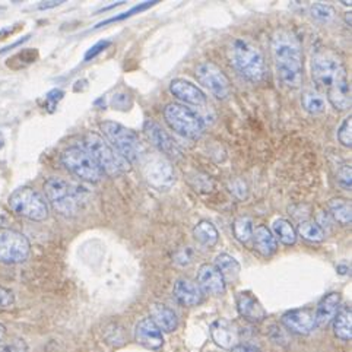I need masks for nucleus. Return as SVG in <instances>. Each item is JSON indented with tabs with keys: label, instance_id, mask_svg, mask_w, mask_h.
<instances>
[{
	"label": "nucleus",
	"instance_id": "obj_25",
	"mask_svg": "<svg viewBox=\"0 0 352 352\" xmlns=\"http://www.w3.org/2000/svg\"><path fill=\"white\" fill-rule=\"evenodd\" d=\"M333 333L342 339V341H351L352 339V310L351 307L339 309L333 318Z\"/></svg>",
	"mask_w": 352,
	"mask_h": 352
},
{
	"label": "nucleus",
	"instance_id": "obj_24",
	"mask_svg": "<svg viewBox=\"0 0 352 352\" xmlns=\"http://www.w3.org/2000/svg\"><path fill=\"white\" fill-rule=\"evenodd\" d=\"M215 267L218 269V272L221 276L224 278L226 283H236L240 276L241 267L240 263L234 259L232 256L227 253H221L217 259H215Z\"/></svg>",
	"mask_w": 352,
	"mask_h": 352
},
{
	"label": "nucleus",
	"instance_id": "obj_6",
	"mask_svg": "<svg viewBox=\"0 0 352 352\" xmlns=\"http://www.w3.org/2000/svg\"><path fill=\"white\" fill-rule=\"evenodd\" d=\"M9 206L14 212L30 221H44L49 217L45 199L31 187H21L9 196Z\"/></svg>",
	"mask_w": 352,
	"mask_h": 352
},
{
	"label": "nucleus",
	"instance_id": "obj_40",
	"mask_svg": "<svg viewBox=\"0 0 352 352\" xmlns=\"http://www.w3.org/2000/svg\"><path fill=\"white\" fill-rule=\"evenodd\" d=\"M107 45H109V43H100L98 45L94 47V49H91V52L87 54V58H89L91 56H96L97 53L101 52V49H104V47H107Z\"/></svg>",
	"mask_w": 352,
	"mask_h": 352
},
{
	"label": "nucleus",
	"instance_id": "obj_3",
	"mask_svg": "<svg viewBox=\"0 0 352 352\" xmlns=\"http://www.w3.org/2000/svg\"><path fill=\"white\" fill-rule=\"evenodd\" d=\"M87 154L97 162L104 174L119 175L131 170V162L124 160L107 140L97 133H87L82 138V146Z\"/></svg>",
	"mask_w": 352,
	"mask_h": 352
},
{
	"label": "nucleus",
	"instance_id": "obj_36",
	"mask_svg": "<svg viewBox=\"0 0 352 352\" xmlns=\"http://www.w3.org/2000/svg\"><path fill=\"white\" fill-rule=\"evenodd\" d=\"M15 304V298L12 292L3 287H0V309H10Z\"/></svg>",
	"mask_w": 352,
	"mask_h": 352
},
{
	"label": "nucleus",
	"instance_id": "obj_1",
	"mask_svg": "<svg viewBox=\"0 0 352 352\" xmlns=\"http://www.w3.org/2000/svg\"><path fill=\"white\" fill-rule=\"evenodd\" d=\"M311 72L316 84L327 92V100L338 110L351 107V85L341 56L331 49H319L311 58Z\"/></svg>",
	"mask_w": 352,
	"mask_h": 352
},
{
	"label": "nucleus",
	"instance_id": "obj_30",
	"mask_svg": "<svg viewBox=\"0 0 352 352\" xmlns=\"http://www.w3.org/2000/svg\"><path fill=\"white\" fill-rule=\"evenodd\" d=\"M232 231L234 236L240 241V243H249L253 239V231H254V224L252 218L249 217H239L232 224Z\"/></svg>",
	"mask_w": 352,
	"mask_h": 352
},
{
	"label": "nucleus",
	"instance_id": "obj_26",
	"mask_svg": "<svg viewBox=\"0 0 352 352\" xmlns=\"http://www.w3.org/2000/svg\"><path fill=\"white\" fill-rule=\"evenodd\" d=\"M193 237L204 245L212 248L219 240V234L217 227L209 221H201L197 222L196 227L193 228Z\"/></svg>",
	"mask_w": 352,
	"mask_h": 352
},
{
	"label": "nucleus",
	"instance_id": "obj_16",
	"mask_svg": "<svg viewBox=\"0 0 352 352\" xmlns=\"http://www.w3.org/2000/svg\"><path fill=\"white\" fill-rule=\"evenodd\" d=\"M210 336H212L214 342L218 346L224 349H232L239 345L240 341L237 326L226 319H219L212 323V326H210Z\"/></svg>",
	"mask_w": 352,
	"mask_h": 352
},
{
	"label": "nucleus",
	"instance_id": "obj_17",
	"mask_svg": "<svg viewBox=\"0 0 352 352\" xmlns=\"http://www.w3.org/2000/svg\"><path fill=\"white\" fill-rule=\"evenodd\" d=\"M170 91L174 97L192 105H204L206 102V96L201 88L193 85L192 82L184 79H174L170 84Z\"/></svg>",
	"mask_w": 352,
	"mask_h": 352
},
{
	"label": "nucleus",
	"instance_id": "obj_10",
	"mask_svg": "<svg viewBox=\"0 0 352 352\" xmlns=\"http://www.w3.org/2000/svg\"><path fill=\"white\" fill-rule=\"evenodd\" d=\"M30 250V241L22 232L0 228V262L9 265L21 263L27 261Z\"/></svg>",
	"mask_w": 352,
	"mask_h": 352
},
{
	"label": "nucleus",
	"instance_id": "obj_35",
	"mask_svg": "<svg viewBox=\"0 0 352 352\" xmlns=\"http://www.w3.org/2000/svg\"><path fill=\"white\" fill-rule=\"evenodd\" d=\"M336 180L338 183L341 184L344 189L351 190V166H344L339 168L338 174H336Z\"/></svg>",
	"mask_w": 352,
	"mask_h": 352
},
{
	"label": "nucleus",
	"instance_id": "obj_42",
	"mask_svg": "<svg viewBox=\"0 0 352 352\" xmlns=\"http://www.w3.org/2000/svg\"><path fill=\"white\" fill-rule=\"evenodd\" d=\"M5 335H6V327L2 323H0V344H2Z\"/></svg>",
	"mask_w": 352,
	"mask_h": 352
},
{
	"label": "nucleus",
	"instance_id": "obj_37",
	"mask_svg": "<svg viewBox=\"0 0 352 352\" xmlns=\"http://www.w3.org/2000/svg\"><path fill=\"white\" fill-rule=\"evenodd\" d=\"M230 189H231V193L236 195L237 197L243 199L248 196V187H245V184L241 182V180H234L230 183Z\"/></svg>",
	"mask_w": 352,
	"mask_h": 352
},
{
	"label": "nucleus",
	"instance_id": "obj_38",
	"mask_svg": "<svg viewBox=\"0 0 352 352\" xmlns=\"http://www.w3.org/2000/svg\"><path fill=\"white\" fill-rule=\"evenodd\" d=\"M187 254H192V250L189 248L180 250L177 254H175V262L182 266L189 265L192 262V256H187Z\"/></svg>",
	"mask_w": 352,
	"mask_h": 352
},
{
	"label": "nucleus",
	"instance_id": "obj_29",
	"mask_svg": "<svg viewBox=\"0 0 352 352\" xmlns=\"http://www.w3.org/2000/svg\"><path fill=\"white\" fill-rule=\"evenodd\" d=\"M274 232L275 239L278 237L279 241L285 245H292L297 241V232L287 219H276L274 222Z\"/></svg>",
	"mask_w": 352,
	"mask_h": 352
},
{
	"label": "nucleus",
	"instance_id": "obj_31",
	"mask_svg": "<svg viewBox=\"0 0 352 352\" xmlns=\"http://www.w3.org/2000/svg\"><path fill=\"white\" fill-rule=\"evenodd\" d=\"M298 234L310 243H322L324 240L323 228L314 221H304L298 226Z\"/></svg>",
	"mask_w": 352,
	"mask_h": 352
},
{
	"label": "nucleus",
	"instance_id": "obj_39",
	"mask_svg": "<svg viewBox=\"0 0 352 352\" xmlns=\"http://www.w3.org/2000/svg\"><path fill=\"white\" fill-rule=\"evenodd\" d=\"M231 352H261V351L250 345H237L231 349Z\"/></svg>",
	"mask_w": 352,
	"mask_h": 352
},
{
	"label": "nucleus",
	"instance_id": "obj_33",
	"mask_svg": "<svg viewBox=\"0 0 352 352\" xmlns=\"http://www.w3.org/2000/svg\"><path fill=\"white\" fill-rule=\"evenodd\" d=\"M338 139L344 146L351 148L352 145V117H346L338 131Z\"/></svg>",
	"mask_w": 352,
	"mask_h": 352
},
{
	"label": "nucleus",
	"instance_id": "obj_44",
	"mask_svg": "<svg viewBox=\"0 0 352 352\" xmlns=\"http://www.w3.org/2000/svg\"><path fill=\"white\" fill-rule=\"evenodd\" d=\"M345 19H346V22H348V23H349V25H351V14H346Z\"/></svg>",
	"mask_w": 352,
	"mask_h": 352
},
{
	"label": "nucleus",
	"instance_id": "obj_13",
	"mask_svg": "<svg viewBox=\"0 0 352 352\" xmlns=\"http://www.w3.org/2000/svg\"><path fill=\"white\" fill-rule=\"evenodd\" d=\"M145 133L149 138L152 145L158 148L160 152H162L164 155L171 157V158H180L182 155L180 148L158 123L148 120L145 123Z\"/></svg>",
	"mask_w": 352,
	"mask_h": 352
},
{
	"label": "nucleus",
	"instance_id": "obj_12",
	"mask_svg": "<svg viewBox=\"0 0 352 352\" xmlns=\"http://www.w3.org/2000/svg\"><path fill=\"white\" fill-rule=\"evenodd\" d=\"M196 78L201 84L208 88L219 100L230 97L231 87L230 80L222 70L214 63H201L196 67Z\"/></svg>",
	"mask_w": 352,
	"mask_h": 352
},
{
	"label": "nucleus",
	"instance_id": "obj_8",
	"mask_svg": "<svg viewBox=\"0 0 352 352\" xmlns=\"http://www.w3.org/2000/svg\"><path fill=\"white\" fill-rule=\"evenodd\" d=\"M164 117H166V120L173 131L186 138L197 139L204 133V122L201 117H199L197 113H195L192 109L186 107L183 104H168L167 107L164 109Z\"/></svg>",
	"mask_w": 352,
	"mask_h": 352
},
{
	"label": "nucleus",
	"instance_id": "obj_32",
	"mask_svg": "<svg viewBox=\"0 0 352 352\" xmlns=\"http://www.w3.org/2000/svg\"><path fill=\"white\" fill-rule=\"evenodd\" d=\"M311 16L322 23H331L335 19V10L324 3H316L311 6Z\"/></svg>",
	"mask_w": 352,
	"mask_h": 352
},
{
	"label": "nucleus",
	"instance_id": "obj_4",
	"mask_svg": "<svg viewBox=\"0 0 352 352\" xmlns=\"http://www.w3.org/2000/svg\"><path fill=\"white\" fill-rule=\"evenodd\" d=\"M231 65L250 82H259L265 76V57L259 47L245 38H236L228 50Z\"/></svg>",
	"mask_w": 352,
	"mask_h": 352
},
{
	"label": "nucleus",
	"instance_id": "obj_28",
	"mask_svg": "<svg viewBox=\"0 0 352 352\" xmlns=\"http://www.w3.org/2000/svg\"><path fill=\"white\" fill-rule=\"evenodd\" d=\"M302 107L311 116H320L326 111V100L318 91H306L302 96Z\"/></svg>",
	"mask_w": 352,
	"mask_h": 352
},
{
	"label": "nucleus",
	"instance_id": "obj_23",
	"mask_svg": "<svg viewBox=\"0 0 352 352\" xmlns=\"http://www.w3.org/2000/svg\"><path fill=\"white\" fill-rule=\"evenodd\" d=\"M253 240H254V248L261 254L269 257L276 253L278 250V241L272 231L265 226H259L253 231Z\"/></svg>",
	"mask_w": 352,
	"mask_h": 352
},
{
	"label": "nucleus",
	"instance_id": "obj_14",
	"mask_svg": "<svg viewBox=\"0 0 352 352\" xmlns=\"http://www.w3.org/2000/svg\"><path fill=\"white\" fill-rule=\"evenodd\" d=\"M196 284L202 292L209 296H219L226 291V280L214 265L205 263L197 271Z\"/></svg>",
	"mask_w": 352,
	"mask_h": 352
},
{
	"label": "nucleus",
	"instance_id": "obj_18",
	"mask_svg": "<svg viewBox=\"0 0 352 352\" xmlns=\"http://www.w3.org/2000/svg\"><path fill=\"white\" fill-rule=\"evenodd\" d=\"M237 310L241 318L248 319L249 322H262L266 319V310L250 292H240L237 294Z\"/></svg>",
	"mask_w": 352,
	"mask_h": 352
},
{
	"label": "nucleus",
	"instance_id": "obj_22",
	"mask_svg": "<svg viewBox=\"0 0 352 352\" xmlns=\"http://www.w3.org/2000/svg\"><path fill=\"white\" fill-rule=\"evenodd\" d=\"M151 320L155 323L161 332L164 331L170 333L177 329V316L161 302H155L151 306Z\"/></svg>",
	"mask_w": 352,
	"mask_h": 352
},
{
	"label": "nucleus",
	"instance_id": "obj_43",
	"mask_svg": "<svg viewBox=\"0 0 352 352\" xmlns=\"http://www.w3.org/2000/svg\"><path fill=\"white\" fill-rule=\"evenodd\" d=\"M3 144H5V140H3V138H2V133H0V148L3 146Z\"/></svg>",
	"mask_w": 352,
	"mask_h": 352
},
{
	"label": "nucleus",
	"instance_id": "obj_27",
	"mask_svg": "<svg viewBox=\"0 0 352 352\" xmlns=\"http://www.w3.org/2000/svg\"><path fill=\"white\" fill-rule=\"evenodd\" d=\"M329 210L332 217L342 226H351L352 222V209L351 202L342 197H333L329 201Z\"/></svg>",
	"mask_w": 352,
	"mask_h": 352
},
{
	"label": "nucleus",
	"instance_id": "obj_21",
	"mask_svg": "<svg viewBox=\"0 0 352 352\" xmlns=\"http://www.w3.org/2000/svg\"><path fill=\"white\" fill-rule=\"evenodd\" d=\"M339 306H341V294L339 292H331V294L323 297L314 313L316 326L329 324L339 311Z\"/></svg>",
	"mask_w": 352,
	"mask_h": 352
},
{
	"label": "nucleus",
	"instance_id": "obj_11",
	"mask_svg": "<svg viewBox=\"0 0 352 352\" xmlns=\"http://www.w3.org/2000/svg\"><path fill=\"white\" fill-rule=\"evenodd\" d=\"M144 175L146 182L157 190H168L175 182L171 164L160 155L146 157L144 161Z\"/></svg>",
	"mask_w": 352,
	"mask_h": 352
},
{
	"label": "nucleus",
	"instance_id": "obj_5",
	"mask_svg": "<svg viewBox=\"0 0 352 352\" xmlns=\"http://www.w3.org/2000/svg\"><path fill=\"white\" fill-rule=\"evenodd\" d=\"M101 132L107 138L110 145L129 162L140 161L144 154V145L135 132L116 122L101 123Z\"/></svg>",
	"mask_w": 352,
	"mask_h": 352
},
{
	"label": "nucleus",
	"instance_id": "obj_2",
	"mask_svg": "<svg viewBox=\"0 0 352 352\" xmlns=\"http://www.w3.org/2000/svg\"><path fill=\"white\" fill-rule=\"evenodd\" d=\"M272 56L280 80L288 88L302 84V53L298 38L288 30H279L272 37Z\"/></svg>",
	"mask_w": 352,
	"mask_h": 352
},
{
	"label": "nucleus",
	"instance_id": "obj_41",
	"mask_svg": "<svg viewBox=\"0 0 352 352\" xmlns=\"http://www.w3.org/2000/svg\"><path fill=\"white\" fill-rule=\"evenodd\" d=\"M62 2H44V5H40L41 9H47V8H53V6H57L60 5Z\"/></svg>",
	"mask_w": 352,
	"mask_h": 352
},
{
	"label": "nucleus",
	"instance_id": "obj_34",
	"mask_svg": "<svg viewBox=\"0 0 352 352\" xmlns=\"http://www.w3.org/2000/svg\"><path fill=\"white\" fill-rule=\"evenodd\" d=\"M0 352H28V345L23 339H12L10 342L0 344Z\"/></svg>",
	"mask_w": 352,
	"mask_h": 352
},
{
	"label": "nucleus",
	"instance_id": "obj_20",
	"mask_svg": "<svg viewBox=\"0 0 352 352\" xmlns=\"http://www.w3.org/2000/svg\"><path fill=\"white\" fill-rule=\"evenodd\" d=\"M174 297L182 306L193 307L202 301V291L189 278H182L174 284Z\"/></svg>",
	"mask_w": 352,
	"mask_h": 352
},
{
	"label": "nucleus",
	"instance_id": "obj_7",
	"mask_svg": "<svg viewBox=\"0 0 352 352\" xmlns=\"http://www.w3.org/2000/svg\"><path fill=\"white\" fill-rule=\"evenodd\" d=\"M44 190L57 212L67 217L76 214L78 202H80L79 190H82L78 186L70 184L60 177H52L44 183Z\"/></svg>",
	"mask_w": 352,
	"mask_h": 352
},
{
	"label": "nucleus",
	"instance_id": "obj_19",
	"mask_svg": "<svg viewBox=\"0 0 352 352\" xmlns=\"http://www.w3.org/2000/svg\"><path fill=\"white\" fill-rule=\"evenodd\" d=\"M135 336L138 344L149 349H158L164 344L162 332L151 319H144L138 323Z\"/></svg>",
	"mask_w": 352,
	"mask_h": 352
},
{
	"label": "nucleus",
	"instance_id": "obj_15",
	"mask_svg": "<svg viewBox=\"0 0 352 352\" xmlns=\"http://www.w3.org/2000/svg\"><path fill=\"white\" fill-rule=\"evenodd\" d=\"M283 324L296 335H309L316 327L314 311L309 309L291 310L283 316Z\"/></svg>",
	"mask_w": 352,
	"mask_h": 352
},
{
	"label": "nucleus",
	"instance_id": "obj_9",
	"mask_svg": "<svg viewBox=\"0 0 352 352\" xmlns=\"http://www.w3.org/2000/svg\"><path fill=\"white\" fill-rule=\"evenodd\" d=\"M62 162L70 173H74L78 179L85 182L97 183L104 175L101 168L97 166V162L79 146L66 149L62 155Z\"/></svg>",
	"mask_w": 352,
	"mask_h": 352
}]
</instances>
